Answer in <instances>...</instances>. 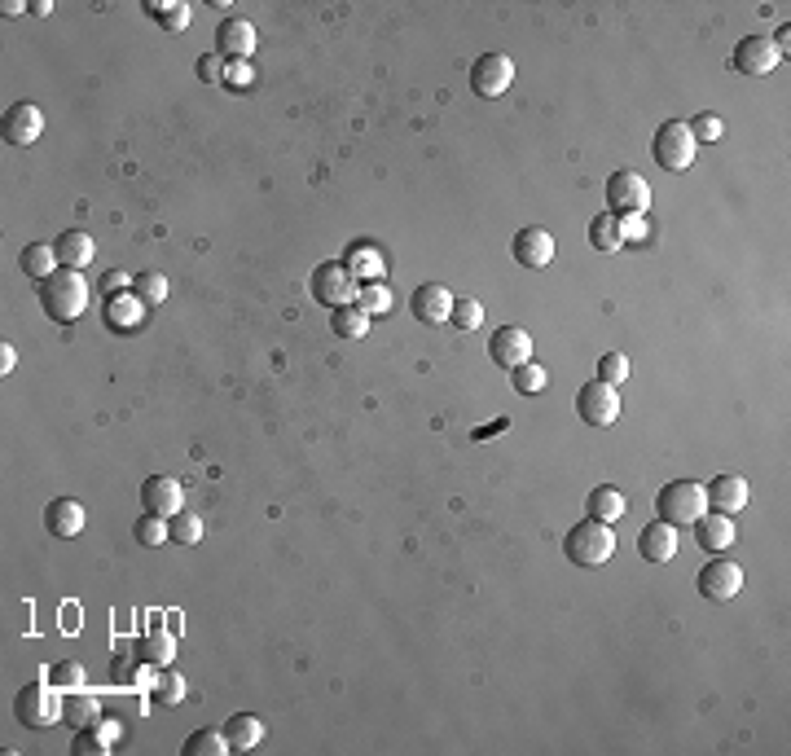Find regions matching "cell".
Returning <instances> with one entry per match:
<instances>
[{"instance_id": "cell-29", "label": "cell", "mask_w": 791, "mask_h": 756, "mask_svg": "<svg viewBox=\"0 0 791 756\" xmlns=\"http://www.w3.org/2000/svg\"><path fill=\"white\" fill-rule=\"evenodd\" d=\"M330 326H334V335H339V339L361 343V339H365V330H370V317H365L356 304H343V308H334Z\"/></svg>"}, {"instance_id": "cell-23", "label": "cell", "mask_w": 791, "mask_h": 756, "mask_svg": "<svg viewBox=\"0 0 791 756\" xmlns=\"http://www.w3.org/2000/svg\"><path fill=\"white\" fill-rule=\"evenodd\" d=\"M53 251H58V264L62 269H88L93 264V255H97V247H93V238H88L84 229H66L58 242H53Z\"/></svg>"}, {"instance_id": "cell-9", "label": "cell", "mask_w": 791, "mask_h": 756, "mask_svg": "<svg viewBox=\"0 0 791 756\" xmlns=\"http://www.w3.org/2000/svg\"><path fill=\"white\" fill-rule=\"evenodd\" d=\"M576 414L589 427H611V422L620 418V396L611 383H585L581 392H576Z\"/></svg>"}, {"instance_id": "cell-18", "label": "cell", "mask_w": 791, "mask_h": 756, "mask_svg": "<svg viewBox=\"0 0 791 756\" xmlns=\"http://www.w3.org/2000/svg\"><path fill=\"white\" fill-rule=\"evenodd\" d=\"M704 488H708V510H717V515H739L752 497V488H748L743 475H717V480L704 484Z\"/></svg>"}, {"instance_id": "cell-26", "label": "cell", "mask_w": 791, "mask_h": 756, "mask_svg": "<svg viewBox=\"0 0 791 756\" xmlns=\"http://www.w3.org/2000/svg\"><path fill=\"white\" fill-rule=\"evenodd\" d=\"M225 739H229V752H251L255 743L264 739V721L255 713H238L225 721Z\"/></svg>"}, {"instance_id": "cell-25", "label": "cell", "mask_w": 791, "mask_h": 756, "mask_svg": "<svg viewBox=\"0 0 791 756\" xmlns=\"http://www.w3.org/2000/svg\"><path fill=\"white\" fill-rule=\"evenodd\" d=\"M585 510H589V519H603V524H616V519H625L629 502H625V493H620V488H611V484H598L594 493H589Z\"/></svg>"}, {"instance_id": "cell-14", "label": "cell", "mask_w": 791, "mask_h": 756, "mask_svg": "<svg viewBox=\"0 0 791 756\" xmlns=\"http://www.w3.org/2000/svg\"><path fill=\"white\" fill-rule=\"evenodd\" d=\"M453 304H458V299H453L449 286H440V282L418 286L414 299H409V308H414V317L422 321V326H440V321H449L453 317Z\"/></svg>"}, {"instance_id": "cell-27", "label": "cell", "mask_w": 791, "mask_h": 756, "mask_svg": "<svg viewBox=\"0 0 791 756\" xmlns=\"http://www.w3.org/2000/svg\"><path fill=\"white\" fill-rule=\"evenodd\" d=\"M18 269L27 277H36V282H44V277H53L62 264H58V251H53V247L31 242V247H22V255H18Z\"/></svg>"}, {"instance_id": "cell-5", "label": "cell", "mask_w": 791, "mask_h": 756, "mask_svg": "<svg viewBox=\"0 0 791 756\" xmlns=\"http://www.w3.org/2000/svg\"><path fill=\"white\" fill-rule=\"evenodd\" d=\"M695 150H699V141L690 137V128L677 124V119L660 124V132H655V141H651V154L664 172H686L690 163H695Z\"/></svg>"}, {"instance_id": "cell-45", "label": "cell", "mask_w": 791, "mask_h": 756, "mask_svg": "<svg viewBox=\"0 0 791 756\" xmlns=\"http://www.w3.org/2000/svg\"><path fill=\"white\" fill-rule=\"evenodd\" d=\"M198 80H203V84H220V80H225V62H220V53L198 58Z\"/></svg>"}, {"instance_id": "cell-24", "label": "cell", "mask_w": 791, "mask_h": 756, "mask_svg": "<svg viewBox=\"0 0 791 756\" xmlns=\"http://www.w3.org/2000/svg\"><path fill=\"white\" fill-rule=\"evenodd\" d=\"M62 717L71 721V730H88L97 717H102V699H97L93 691H71V695H62Z\"/></svg>"}, {"instance_id": "cell-28", "label": "cell", "mask_w": 791, "mask_h": 756, "mask_svg": "<svg viewBox=\"0 0 791 756\" xmlns=\"http://www.w3.org/2000/svg\"><path fill=\"white\" fill-rule=\"evenodd\" d=\"M343 264H348V273H352V277L361 273L365 282H383V273H387V260L370 247V242H356V247L348 251V260H343Z\"/></svg>"}, {"instance_id": "cell-38", "label": "cell", "mask_w": 791, "mask_h": 756, "mask_svg": "<svg viewBox=\"0 0 791 756\" xmlns=\"http://www.w3.org/2000/svg\"><path fill=\"white\" fill-rule=\"evenodd\" d=\"M141 308H146V304H141L137 295H128V299H115V295H110V304H106V321H110V326L132 330V326L141 321Z\"/></svg>"}, {"instance_id": "cell-46", "label": "cell", "mask_w": 791, "mask_h": 756, "mask_svg": "<svg viewBox=\"0 0 791 756\" xmlns=\"http://www.w3.org/2000/svg\"><path fill=\"white\" fill-rule=\"evenodd\" d=\"M93 730H97V735H102V739L110 743V748H115V743H119V735H124V721H119V717H115V721H110V717H97V721H93Z\"/></svg>"}, {"instance_id": "cell-7", "label": "cell", "mask_w": 791, "mask_h": 756, "mask_svg": "<svg viewBox=\"0 0 791 756\" xmlns=\"http://www.w3.org/2000/svg\"><path fill=\"white\" fill-rule=\"evenodd\" d=\"M515 84V62L506 58V53H484V58H475L471 66V93L475 97H501L506 88Z\"/></svg>"}, {"instance_id": "cell-47", "label": "cell", "mask_w": 791, "mask_h": 756, "mask_svg": "<svg viewBox=\"0 0 791 756\" xmlns=\"http://www.w3.org/2000/svg\"><path fill=\"white\" fill-rule=\"evenodd\" d=\"M646 238V220L642 216H629L625 225H620V242H642Z\"/></svg>"}, {"instance_id": "cell-10", "label": "cell", "mask_w": 791, "mask_h": 756, "mask_svg": "<svg viewBox=\"0 0 791 756\" xmlns=\"http://www.w3.org/2000/svg\"><path fill=\"white\" fill-rule=\"evenodd\" d=\"M313 299L326 308H343L356 299V277L348 273V264H321L313 273Z\"/></svg>"}, {"instance_id": "cell-41", "label": "cell", "mask_w": 791, "mask_h": 756, "mask_svg": "<svg viewBox=\"0 0 791 756\" xmlns=\"http://www.w3.org/2000/svg\"><path fill=\"white\" fill-rule=\"evenodd\" d=\"M49 682L58 686V691H80V686H84V664H80V660H62V664H53Z\"/></svg>"}, {"instance_id": "cell-44", "label": "cell", "mask_w": 791, "mask_h": 756, "mask_svg": "<svg viewBox=\"0 0 791 756\" xmlns=\"http://www.w3.org/2000/svg\"><path fill=\"white\" fill-rule=\"evenodd\" d=\"M686 128H690V137H695V141H721V132H726V124H721L712 110H704L699 119H690Z\"/></svg>"}, {"instance_id": "cell-13", "label": "cell", "mask_w": 791, "mask_h": 756, "mask_svg": "<svg viewBox=\"0 0 791 756\" xmlns=\"http://www.w3.org/2000/svg\"><path fill=\"white\" fill-rule=\"evenodd\" d=\"M141 506L150 510V515H181L185 510V493H181V480H172V475H150L146 484H141Z\"/></svg>"}, {"instance_id": "cell-32", "label": "cell", "mask_w": 791, "mask_h": 756, "mask_svg": "<svg viewBox=\"0 0 791 756\" xmlns=\"http://www.w3.org/2000/svg\"><path fill=\"white\" fill-rule=\"evenodd\" d=\"M146 14L159 22L163 31H185L189 27V5H185V0H150Z\"/></svg>"}, {"instance_id": "cell-6", "label": "cell", "mask_w": 791, "mask_h": 756, "mask_svg": "<svg viewBox=\"0 0 791 756\" xmlns=\"http://www.w3.org/2000/svg\"><path fill=\"white\" fill-rule=\"evenodd\" d=\"M607 203H611V211H620V216H646V207H651V185L642 181V172L620 168L607 176Z\"/></svg>"}, {"instance_id": "cell-21", "label": "cell", "mask_w": 791, "mask_h": 756, "mask_svg": "<svg viewBox=\"0 0 791 756\" xmlns=\"http://www.w3.org/2000/svg\"><path fill=\"white\" fill-rule=\"evenodd\" d=\"M695 541L699 550L708 554H721L734 546V515H717V510H708L704 519H695Z\"/></svg>"}, {"instance_id": "cell-35", "label": "cell", "mask_w": 791, "mask_h": 756, "mask_svg": "<svg viewBox=\"0 0 791 756\" xmlns=\"http://www.w3.org/2000/svg\"><path fill=\"white\" fill-rule=\"evenodd\" d=\"M132 537H137V546H146V550H154V546H163V541H172V532H167V519L163 515H141L137 519V528H132Z\"/></svg>"}, {"instance_id": "cell-33", "label": "cell", "mask_w": 791, "mask_h": 756, "mask_svg": "<svg viewBox=\"0 0 791 756\" xmlns=\"http://www.w3.org/2000/svg\"><path fill=\"white\" fill-rule=\"evenodd\" d=\"M167 291H172V286H167V277H163V273H154V269L132 277V295H137L146 308H159L163 299H167Z\"/></svg>"}, {"instance_id": "cell-11", "label": "cell", "mask_w": 791, "mask_h": 756, "mask_svg": "<svg viewBox=\"0 0 791 756\" xmlns=\"http://www.w3.org/2000/svg\"><path fill=\"white\" fill-rule=\"evenodd\" d=\"M778 62H783V53H778V44H774L770 36H748V40H739V49H734V58H730V66H734L739 75H770Z\"/></svg>"}, {"instance_id": "cell-42", "label": "cell", "mask_w": 791, "mask_h": 756, "mask_svg": "<svg viewBox=\"0 0 791 756\" xmlns=\"http://www.w3.org/2000/svg\"><path fill=\"white\" fill-rule=\"evenodd\" d=\"M71 752H75V756H106V752H110V743H106L102 735H97L93 726H88V730H75Z\"/></svg>"}, {"instance_id": "cell-48", "label": "cell", "mask_w": 791, "mask_h": 756, "mask_svg": "<svg viewBox=\"0 0 791 756\" xmlns=\"http://www.w3.org/2000/svg\"><path fill=\"white\" fill-rule=\"evenodd\" d=\"M14 361H18V357H14V348H9V343H5V352H0V370L9 374V370H14Z\"/></svg>"}, {"instance_id": "cell-49", "label": "cell", "mask_w": 791, "mask_h": 756, "mask_svg": "<svg viewBox=\"0 0 791 756\" xmlns=\"http://www.w3.org/2000/svg\"><path fill=\"white\" fill-rule=\"evenodd\" d=\"M22 9H27V5H22V0H5V5H0V14H5V18H14V14H22Z\"/></svg>"}, {"instance_id": "cell-4", "label": "cell", "mask_w": 791, "mask_h": 756, "mask_svg": "<svg viewBox=\"0 0 791 756\" xmlns=\"http://www.w3.org/2000/svg\"><path fill=\"white\" fill-rule=\"evenodd\" d=\"M14 717L27 730H49L53 721L62 717V695L53 682H31L14 695Z\"/></svg>"}, {"instance_id": "cell-31", "label": "cell", "mask_w": 791, "mask_h": 756, "mask_svg": "<svg viewBox=\"0 0 791 756\" xmlns=\"http://www.w3.org/2000/svg\"><path fill=\"white\" fill-rule=\"evenodd\" d=\"M589 247L594 251H620L625 242H620V220L607 216V211H598L594 220H589Z\"/></svg>"}, {"instance_id": "cell-16", "label": "cell", "mask_w": 791, "mask_h": 756, "mask_svg": "<svg viewBox=\"0 0 791 756\" xmlns=\"http://www.w3.org/2000/svg\"><path fill=\"white\" fill-rule=\"evenodd\" d=\"M0 128H5V141H9V146H31V141H36L40 132H44V115H40V106L18 102V106L5 110Z\"/></svg>"}, {"instance_id": "cell-19", "label": "cell", "mask_w": 791, "mask_h": 756, "mask_svg": "<svg viewBox=\"0 0 791 756\" xmlns=\"http://www.w3.org/2000/svg\"><path fill=\"white\" fill-rule=\"evenodd\" d=\"M84 524H88V515H84V506L75 502V497H58V502L44 506V528H49L53 537H62V541L80 537Z\"/></svg>"}, {"instance_id": "cell-36", "label": "cell", "mask_w": 791, "mask_h": 756, "mask_svg": "<svg viewBox=\"0 0 791 756\" xmlns=\"http://www.w3.org/2000/svg\"><path fill=\"white\" fill-rule=\"evenodd\" d=\"M154 704H163V708H172V704H181L185 699V677L181 673H172V669H159V677H154Z\"/></svg>"}, {"instance_id": "cell-1", "label": "cell", "mask_w": 791, "mask_h": 756, "mask_svg": "<svg viewBox=\"0 0 791 756\" xmlns=\"http://www.w3.org/2000/svg\"><path fill=\"white\" fill-rule=\"evenodd\" d=\"M40 304L53 321L71 326V321H80V313L88 308V282L75 269H58L53 277L40 282Z\"/></svg>"}, {"instance_id": "cell-39", "label": "cell", "mask_w": 791, "mask_h": 756, "mask_svg": "<svg viewBox=\"0 0 791 756\" xmlns=\"http://www.w3.org/2000/svg\"><path fill=\"white\" fill-rule=\"evenodd\" d=\"M510 374H515V392H519V396H537V392H545V383H550L545 365H537V361L519 365V370H510Z\"/></svg>"}, {"instance_id": "cell-22", "label": "cell", "mask_w": 791, "mask_h": 756, "mask_svg": "<svg viewBox=\"0 0 791 756\" xmlns=\"http://www.w3.org/2000/svg\"><path fill=\"white\" fill-rule=\"evenodd\" d=\"M172 660H176V633H172V629H150V633H141V642H137V664H146V669H167Z\"/></svg>"}, {"instance_id": "cell-20", "label": "cell", "mask_w": 791, "mask_h": 756, "mask_svg": "<svg viewBox=\"0 0 791 756\" xmlns=\"http://www.w3.org/2000/svg\"><path fill=\"white\" fill-rule=\"evenodd\" d=\"M677 528L673 524H664V519H655V524H646L642 528V537H638V554L646 563H668V559H677Z\"/></svg>"}, {"instance_id": "cell-17", "label": "cell", "mask_w": 791, "mask_h": 756, "mask_svg": "<svg viewBox=\"0 0 791 756\" xmlns=\"http://www.w3.org/2000/svg\"><path fill=\"white\" fill-rule=\"evenodd\" d=\"M216 53H220V58H229V62L251 58V53H255V27L247 18H225L216 27Z\"/></svg>"}, {"instance_id": "cell-15", "label": "cell", "mask_w": 791, "mask_h": 756, "mask_svg": "<svg viewBox=\"0 0 791 756\" xmlns=\"http://www.w3.org/2000/svg\"><path fill=\"white\" fill-rule=\"evenodd\" d=\"M510 251H515V260L523 264V269H545V264L554 260V238H550V229L528 225V229H519V233H515Z\"/></svg>"}, {"instance_id": "cell-3", "label": "cell", "mask_w": 791, "mask_h": 756, "mask_svg": "<svg viewBox=\"0 0 791 756\" xmlns=\"http://www.w3.org/2000/svg\"><path fill=\"white\" fill-rule=\"evenodd\" d=\"M563 550H567V559L581 567H603L611 554H616V532H611V524H603V519H585V524H576L567 532Z\"/></svg>"}, {"instance_id": "cell-8", "label": "cell", "mask_w": 791, "mask_h": 756, "mask_svg": "<svg viewBox=\"0 0 791 756\" xmlns=\"http://www.w3.org/2000/svg\"><path fill=\"white\" fill-rule=\"evenodd\" d=\"M695 589L708 598V603H730V598L743 589V567L730 563V559H712V563L699 567Z\"/></svg>"}, {"instance_id": "cell-2", "label": "cell", "mask_w": 791, "mask_h": 756, "mask_svg": "<svg viewBox=\"0 0 791 756\" xmlns=\"http://www.w3.org/2000/svg\"><path fill=\"white\" fill-rule=\"evenodd\" d=\"M655 515L664 519V524L682 528V524H695V519L708 515V488L699 480H673L660 488V497H655Z\"/></svg>"}, {"instance_id": "cell-34", "label": "cell", "mask_w": 791, "mask_h": 756, "mask_svg": "<svg viewBox=\"0 0 791 756\" xmlns=\"http://www.w3.org/2000/svg\"><path fill=\"white\" fill-rule=\"evenodd\" d=\"M225 752H229L225 730H194L185 739V756H225Z\"/></svg>"}, {"instance_id": "cell-12", "label": "cell", "mask_w": 791, "mask_h": 756, "mask_svg": "<svg viewBox=\"0 0 791 756\" xmlns=\"http://www.w3.org/2000/svg\"><path fill=\"white\" fill-rule=\"evenodd\" d=\"M488 357H493L501 370H519V365L532 361V335L523 326H501L493 339H488Z\"/></svg>"}, {"instance_id": "cell-40", "label": "cell", "mask_w": 791, "mask_h": 756, "mask_svg": "<svg viewBox=\"0 0 791 756\" xmlns=\"http://www.w3.org/2000/svg\"><path fill=\"white\" fill-rule=\"evenodd\" d=\"M625 378H629V357H625V352H603V357H598V383L620 387Z\"/></svg>"}, {"instance_id": "cell-30", "label": "cell", "mask_w": 791, "mask_h": 756, "mask_svg": "<svg viewBox=\"0 0 791 756\" xmlns=\"http://www.w3.org/2000/svg\"><path fill=\"white\" fill-rule=\"evenodd\" d=\"M356 308H361L365 317H383V313H392V291H387L383 282H365V286H356V299H352Z\"/></svg>"}, {"instance_id": "cell-37", "label": "cell", "mask_w": 791, "mask_h": 756, "mask_svg": "<svg viewBox=\"0 0 791 756\" xmlns=\"http://www.w3.org/2000/svg\"><path fill=\"white\" fill-rule=\"evenodd\" d=\"M167 532H172L176 546H198V541H203V519L189 515V510H181V515L167 519Z\"/></svg>"}, {"instance_id": "cell-43", "label": "cell", "mask_w": 791, "mask_h": 756, "mask_svg": "<svg viewBox=\"0 0 791 756\" xmlns=\"http://www.w3.org/2000/svg\"><path fill=\"white\" fill-rule=\"evenodd\" d=\"M453 326L458 330H479L484 326V304H475V299H462V304H453Z\"/></svg>"}]
</instances>
